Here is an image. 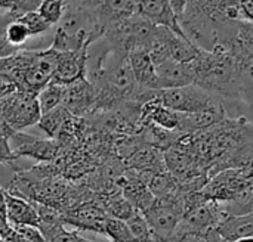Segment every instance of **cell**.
<instances>
[{
    "instance_id": "obj_1",
    "label": "cell",
    "mask_w": 253,
    "mask_h": 242,
    "mask_svg": "<svg viewBox=\"0 0 253 242\" xmlns=\"http://www.w3.org/2000/svg\"><path fill=\"white\" fill-rule=\"evenodd\" d=\"M42 111L37 95L16 90L0 99V133L12 136L21 130L39 124Z\"/></svg>"
},
{
    "instance_id": "obj_4",
    "label": "cell",
    "mask_w": 253,
    "mask_h": 242,
    "mask_svg": "<svg viewBox=\"0 0 253 242\" xmlns=\"http://www.w3.org/2000/svg\"><path fill=\"white\" fill-rule=\"evenodd\" d=\"M10 149L15 158L28 157L34 158L36 161L49 163L59 157V142L53 139H36L34 136L25 133H13L9 139Z\"/></svg>"
},
{
    "instance_id": "obj_18",
    "label": "cell",
    "mask_w": 253,
    "mask_h": 242,
    "mask_svg": "<svg viewBox=\"0 0 253 242\" xmlns=\"http://www.w3.org/2000/svg\"><path fill=\"white\" fill-rule=\"evenodd\" d=\"M65 3L67 1H62V0H44V1H40L39 6H37V13L49 24V25H58L62 13H64V9H65Z\"/></svg>"
},
{
    "instance_id": "obj_20",
    "label": "cell",
    "mask_w": 253,
    "mask_h": 242,
    "mask_svg": "<svg viewBox=\"0 0 253 242\" xmlns=\"http://www.w3.org/2000/svg\"><path fill=\"white\" fill-rule=\"evenodd\" d=\"M47 242H92L89 241V240H86V238H83L80 234H79V231H67L65 229V226L64 228H61L50 240Z\"/></svg>"
},
{
    "instance_id": "obj_5",
    "label": "cell",
    "mask_w": 253,
    "mask_h": 242,
    "mask_svg": "<svg viewBox=\"0 0 253 242\" xmlns=\"http://www.w3.org/2000/svg\"><path fill=\"white\" fill-rule=\"evenodd\" d=\"M73 117H84L96 109V90L87 77L70 83L64 89L61 104Z\"/></svg>"
},
{
    "instance_id": "obj_19",
    "label": "cell",
    "mask_w": 253,
    "mask_h": 242,
    "mask_svg": "<svg viewBox=\"0 0 253 242\" xmlns=\"http://www.w3.org/2000/svg\"><path fill=\"white\" fill-rule=\"evenodd\" d=\"M16 19L22 24V25H25L27 27V30L31 33V35L33 37H36V35H42V34H44L46 31H49L50 30V27L52 25H49L39 13H37V10H30V12H25V13H22V15H19V16H16Z\"/></svg>"
},
{
    "instance_id": "obj_8",
    "label": "cell",
    "mask_w": 253,
    "mask_h": 242,
    "mask_svg": "<svg viewBox=\"0 0 253 242\" xmlns=\"http://www.w3.org/2000/svg\"><path fill=\"white\" fill-rule=\"evenodd\" d=\"M86 64H87V47L82 50L58 52L56 68L52 81L67 86L70 83H74L86 77Z\"/></svg>"
},
{
    "instance_id": "obj_16",
    "label": "cell",
    "mask_w": 253,
    "mask_h": 242,
    "mask_svg": "<svg viewBox=\"0 0 253 242\" xmlns=\"http://www.w3.org/2000/svg\"><path fill=\"white\" fill-rule=\"evenodd\" d=\"M104 235L108 237L111 242H136L126 222L114 217H107L104 223Z\"/></svg>"
},
{
    "instance_id": "obj_14",
    "label": "cell",
    "mask_w": 253,
    "mask_h": 242,
    "mask_svg": "<svg viewBox=\"0 0 253 242\" xmlns=\"http://www.w3.org/2000/svg\"><path fill=\"white\" fill-rule=\"evenodd\" d=\"M71 117V114L61 105L55 109H52L50 112H46L40 117L39 121V127L49 136V138H55L59 135V132L62 130L65 121Z\"/></svg>"
},
{
    "instance_id": "obj_12",
    "label": "cell",
    "mask_w": 253,
    "mask_h": 242,
    "mask_svg": "<svg viewBox=\"0 0 253 242\" xmlns=\"http://www.w3.org/2000/svg\"><path fill=\"white\" fill-rule=\"evenodd\" d=\"M216 232L228 242H234L242 238H251L253 237V214H227L225 219L216 228Z\"/></svg>"
},
{
    "instance_id": "obj_10",
    "label": "cell",
    "mask_w": 253,
    "mask_h": 242,
    "mask_svg": "<svg viewBox=\"0 0 253 242\" xmlns=\"http://www.w3.org/2000/svg\"><path fill=\"white\" fill-rule=\"evenodd\" d=\"M127 59H129V65H130L132 74H133L138 86L148 89V90H159L156 67L151 61L148 50L142 46L133 47L129 52Z\"/></svg>"
},
{
    "instance_id": "obj_9",
    "label": "cell",
    "mask_w": 253,
    "mask_h": 242,
    "mask_svg": "<svg viewBox=\"0 0 253 242\" xmlns=\"http://www.w3.org/2000/svg\"><path fill=\"white\" fill-rule=\"evenodd\" d=\"M138 12L142 18H145L154 27H163V28L170 30L175 34L181 35V37H185L182 33V28L179 25V21L176 19L169 1H165V0L139 1L138 3Z\"/></svg>"
},
{
    "instance_id": "obj_15",
    "label": "cell",
    "mask_w": 253,
    "mask_h": 242,
    "mask_svg": "<svg viewBox=\"0 0 253 242\" xmlns=\"http://www.w3.org/2000/svg\"><path fill=\"white\" fill-rule=\"evenodd\" d=\"M126 225L136 242H162V240L151 231L145 216L138 210L126 220Z\"/></svg>"
},
{
    "instance_id": "obj_22",
    "label": "cell",
    "mask_w": 253,
    "mask_h": 242,
    "mask_svg": "<svg viewBox=\"0 0 253 242\" xmlns=\"http://www.w3.org/2000/svg\"><path fill=\"white\" fill-rule=\"evenodd\" d=\"M10 231V225L6 217V208H4V191L0 186V240L7 235Z\"/></svg>"
},
{
    "instance_id": "obj_17",
    "label": "cell",
    "mask_w": 253,
    "mask_h": 242,
    "mask_svg": "<svg viewBox=\"0 0 253 242\" xmlns=\"http://www.w3.org/2000/svg\"><path fill=\"white\" fill-rule=\"evenodd\" d=\"M1 240L7 242H47L36 226H10V231Z\"/></svg>"
},
{
    "instance_id": "obj_21",
    "label": "cell",
    "mask_w": 253,
    "mask_h": 242,
    "mask_svg": "<svg viewBox=\"0 0 253 242\" xmlns=\"http://www.w3.org/2000/svg\"><path fill=\"white\" fill-rule=\"evenodd\" d=\"M9 136L0 133V164H12L16 158L9 145Z\"/></svg>"
},
{
    "instance_id": "obj_2",
    "label": "cell",
    "mask_w": 253,
    "mask_h": 242,
    "mask_svg": "<svg viewBox=\"0 0 253 242\" xmlns=\"http://www.w3.org/2000/svg\"><path fill=\"white\" fill-rule=\"evenodd\" d=\"M157 101L162 106L182 114H197L205 111L225 112L224 102L219 96H215L196 84L159 90Z\"/></svg>"
},
{
    "instance_id": "obj_7",
    "label": "cell",
    "mask_w": 253,
    "mask_h": 242,
    "mask_svg": "<svg viewBox=\"0 0 253 242\" xmlns=\"http://www.w3.org/2000/svg\"><path fill=\"white\" fill-rule=\"evenodd\" d=\"M157 75V87L159 90L168 89H178L194 84L196 81V71L193 62L184 64L173 59H169L156 67Z\"/></svg>"
},
{
    "instance_id": "obj_6",
    "label": "cell",
    "mask_w": 253,
    "mask_h": 242,
    "mask_svg": "<svg viewBox=\"0 0 253 242\" xmlns=\"http://www.w3.org/2000/svg\"><path fill=\"white\" fill-rule=\"evenodd\" d=\"M108 214L98 203H80L68 211L62 213L64 225L76 228V231H90L104 235V223Z\"/></svg>"
},
{
    "instance_id": "obj_11",
    "label": "cell",
    "mask_w": 253,
    "mask_h": 242,
    "mask_svg": "<svg viewBox=\"0 0 253 242\" xmlns=\"http://www.w3.org/2000/svg\"><path fill=\"white\" fill-rule=\"evenodd\" d=\"M4 208L10 226H39V214L31 201L4 191Z\"/></svg>"
},
{
    "instance_id": "obj_13",
    "label": "cell",
    "mask_w": 253,
    "mask_h": 242,
    "mask_svg": "<svg viewBox=\"0 0 253 242\" xmlns=\"http://www.w3.org/2000/svg\"><path fill=\"white\" fill-rule=\"evenodd\" d=\"M64 84H59L56 81H50L46 87H43L39 93H37V101H39V106L42 111V115L46 112H50L52 109L61 106L62 104V98H64Z\"/></svg>"
},
{
    "instance_id": "obj_3",
    "label": "cell",
    "mask_w": 253,
    "mask_h": 242,
    "mask_svg": "<svg viewBox=\"0 0 253 242\" xmlns=\"http://www.w3.org/2000/svg\"><path fill=\"white\" fill-rule=\"evenodd\" d=\"M151 228V231L166 242L176 231L179 223L185 216V206L184 203H159L154 201L153 207L142 213Z\"/></svg>"
},
{
    "instance_id": "obj_23",
    "label": "cell",
    "mask_w": 253,
    "mask_h": 242,
    "mask_svg": "<svg viewBox=\"0 0 253 242\" xmlns=\"http://www.w3.org/2000/svg\"><path fill=\"white\" fill-rule=\"evenodd\" d=\"M206 242H228L225 241L218 232H216V229H213V231H211L208 235H206Z\"/></svg>"
},
{
    "instance_id": "obj_24",
    "label": "cell",
    "mask_w": 253,
    "mask_h": 242,
    "mask_svg": "<svg viewBox=\"0 0 253 242\" xmlns=\"http://www.w3.org/2000/svg\"><path fill=\"white\" fill-rule=\"evenodd\" d=\"M234 242H253V237H251V238H242V240H237V241Z\"/></svg>"
}]
</instances>
